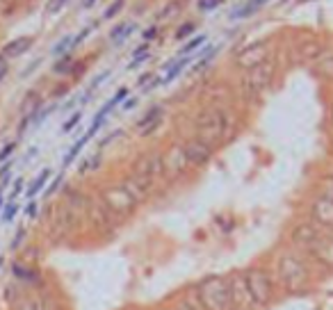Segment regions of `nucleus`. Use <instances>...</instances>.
<instances>
[{
    "label": "nucleus",
    "instance_id": "27",
    "mask_svg": "<svg viewBox=\"0 0 333 310\" xmlns=\"http://www.w3.org/2000/svg\"><path fill=\"white\" fill-rule=\"evenodd\" d=\"M205 41V37H194L192 41H189V44H185L183 48H180V55H189V53H194V50L199 48L201 44H203Z\"/></svg>",
    "mask_w": 333,
    "mask_h": 310
},
{
    "label": "nucleus",
    "instance_id": "45",
    "mask_svg": "<svg viewBox=\"0 0 333 310\" xmlns=\"http://www.w3.org/2000/svg\"><path fill=\"white\" fill-rule=\"evenodd\" d=\"M149 80H153V75H151V73H144V75L140 78V84H146Z\"/></svg>",
    "mask_w": 333,
    "mask_h": 310
},
{
    "label": "nucleus",
    "instance_id": "1",
    "mask_svg": "<svg viewBox=\"0 0 333 310\" xmlns=\"http://www.w3.org/2000/svg\"><path fill=\"white\" fill-rule=\"evenodd\" d=\"M194 301L201 310H233L226 276H205L194 285Z\"/></svg>",
    "mask_w": 333,
    "mask_h": 310
},
{
    "label": "nucleus",
    "instance_id": "20",
    "mask_svg": "<svg viewBox=\"0 0 333 310\" xmlns=\"http://www.w3.org/2000/svg\"><path fill=\"white\" fill-rule=\"evenodd\" d=\"M133 30H137V25H135V23H121V25H117V28L109 32V39L115 41V44H124V41L133 35Z\"/></svg>",
    "mask_w": 333,
    "mask_h": 310
},
{
    "label": "nucleus",
    "instance_id": "11",
    "mask_svg": "<svg viewBox=\"0 0 333 310\" xmlns=\"http://www.w3.org/2000/svg\"><path fill=\"white\" fill-rule=\"evenodd\" d=\"M183 146V153L185 158H187L189 167H203V164L210 162V158H212V146H208V144H203L201 139H189V142L180 144Z\"/></svg>",
    "mask_w": 333,
    "mask_h": 310
},
{
    "label": "nucleus",
    "instance_id": "22",
    "mask_svg": "<svg viewBox=\"0 0 333 310\" xmlns=\"http://www.w3.org/2000/svg\"><path fill=\"white\" fill-rule=\"evenodd\" d=\"M317 55H319V44H317V41H306V44H301L297 48V57L301 59V62L315 59Z\"/></svg>",
    "mask_w": 333,
    "mask_h": 310
},
{
    "label": "nucleus",
    "instance_id": "30",
    "mask_svg": "<svg viewBox=\"0 0 333 310\" xmlns=\"http://www.w3.org/2000/svg\"><path fill=\"white\" fill-rule=\"evenodd\" d=\"M180 7H183V3H180V0H174V3H171V5H167L164 7V12L160 16H162V19H167V16H176L180 12Z\"/></svg>",
    "mask_w": 333,
    "mask_h": 310
},
{
    "label": "nucleus",
    "instance_id": "4",
    "mask_svg": "<svg viewBox=\"0 0 333 310\" xmlns=\"http://www.w3.org/2000/svg\"><path fill=\"white\" fill-rule=\"evenodd\" d=\"M274 73H276V62L272 57H267L265 62L256 64L254 69H249L247 75L242 80V89L247 96H260L265 89L272 84Z\"/></svg>",
    "mask_w": 333,
    "mask_h": 310
},
{
    "label": "nucleus",
    "instance_id": "13",
    "mask_svg": "<svg viewBox=\"0 0 333 310\" xmlns=\"http://www.w3.org/2000/svg\"><path fill=\"white\" fill-rule=\"evenodd\" d=\"M269 55V48L267 44H251L249 48H244L242 53L235 57V62H238L240 69H254L256 64H260V62H265Z\"/></svg>",
    "mask_w": 333,
    "mask_h": 310
},
{
    "label": "nucleus",
    "instance_id": "5",
    "mask_svg": "<svg viewBox=\"0 0 333 310\" xmlns=\"http://www.w3.org/2000/svg\"><path fill=\"white\" fill-rule=\"evenodd\" d=\"M244 278H247L249 292H251L258 308L260 305H267L274 299V281L267 269H263V267H249L244 271Z\"/></svg>",
    "mask_w": 333,
    "mask_h": 310
},
{
    "label": "nucleus",
    "instance_id": "9",
    "mask_svg": "<svg viewBox=\"0 0 333 310\" xmlns=\"http://www.w3.org/2000/svg\"><path fill=\"white\" fill-rule=\"evenodd\" d=\"M187 169L189 162L185 158L180 144H174V146L167 148V153H162V171L167 178H180L187 173Z\"/></svg>",
    "mask_w": 333,
    "mask_h": 310
},
{
    "label": "nucleus",
    "instance_id": "23",
    "mask_svg": "<svg viewBox=\"0 0 333 310\" xmlns=\"http://www.w3.org/2000/svg\"><path fill=\"white\" fill-rule=\"evenodd\" d=\"M89 139H91V137H89V135H85V137H80V139H78V142H75V144H73V146H71V151H69V153H66V158H64V167H69V164H71V162H73V160H75V158H78V153H80V151H82V148H85V144H87V142H89Z\"/></svg>",
    "mask_w": 333,
    "mask_h": 310
},
{
    "label": "nucleus",
    "instance_id": "43",
    "mask_svg": "<svg viewBox=\"0 0 333 310\" xmlns=\"http://www.w3.org/2000/svg\"><path fill=\"white\" fill-rule=\"evenodd\" d=\"M25 212H28V217H35V215H37V201H30V203H28V210H25Z\"/></svg>",
    "mask_w": 333,
    "mask_h": 310
},
{
    "label": "nucleus",
    "instance_id": "32",
    "mask_svg": "<svg viewBox=\"0 0 333 310\" xmlns=\"http://www.w3.org/2000/svg\"><path fill=\"white\" fill-rule=\"evenodd\" d=\"M174 310H201V308H199V303L192 301V299H180Z\"/></svg>",
    "mask_w": 333,
    "mask_h": 310
},
{
    "label": "nucleus",
    "instance_id": "37",
    "mask_svg": "<svg viewBox=\"0 0 333 310\" xmlns=\"http://www.w3.org/2000/svg\"><path fill=\"white\" fill-rule=\"evenodd\" d=\"M219 3H221V0H201V3H199V10H201V12H205V10H214V7H217Z\"/></svg>",
    "mask_w": 333,
    "mask_h": 310
},
{
    "label": "nucleus",
    "instance_id": "26",
    "mask_svg": "<svg viewBox=\"0 0 333 310\" xmlns=\"http://www.w3.org/2000/svg\"><path fill=\"white\" fill-rule=\"evenodd\" d=\"M14 276H19L21 281H37V274L30 269H25L21 265H14Z\"/></svg>",
    "mask_w": 333,
    "mask_h": 310
},
{
    "label": "nucleus",
    "instance_id": "35",
    "mask_svg": "<svg viewBox=\"0 0 333 310\" xmlns=\"http://www.w3.org/2000/svg\"><path fill=\"white\" fill-rule=\"evenodd\" d=\"M64 5H66V0H50L48 5H46V12H48V14H57Z\"/></svg>",
    "mask_w": 333,
    "mask_h": 310
},
{
    "label": "nucleus",
    "instance_id": "49",
    "mask_svg": "<svg viewBox=\"0 0 333 310\" xmlns=\"http://www.w3.org/2000/svg\"><path fill=\"white\" fill-rule=\"evenodd\" d=\"M3 3H7V5H10V3H16V0H3Z\"/></svg>",
    "mask_w": 333,
    "mask_h": 310
},
{
    "label": "nucleus",
    "instance_id": "14",
    "mask_svg": "<svg viewBox=\"0 0 333 310\" xmlns=\"http://www.w3.org/2000/svg\"><path fill=\"white\" fill-rule=\"evenodd\" d=\"M310 258H313L315 262H319V265H326L333 269V237H326V235H319L317 242H315L313 246H310L308 251Z\"/></svg>",
    "mask_w": 333,
    "mask_h": 310
},
{
    "label": "nucleus",
    "instance_id": "8",
    "mask_svg": "<svg viewBox=\"0 0 333 310\" xmlns=\"http://www.w3.org/2000/svg\"><path fill=\"white\" fill-rule=\"evenodd\" d=\"M315 226L333 228V182H328L326 187L322 189L317 198H315L313 208H310Z\"/></svg>",
    "mask_w": 333,
    "mask_h": 310
},
{
    "label": "nucleus",
    "instance_id": "40",
    "mask_svg": "<svg viewBox=\"0 0 333 310\" xmlns=\"http://www.w3.org/2000/svg\"><path fill=\"white\" fill-rule=\"evenodd\" d=\"M60 185H62V176H57V178H55V180H53V182H50V185H48V189H46V194H53L55 189L60 187Z\"/></svg>",
    "mask_w": 333,
    "mask_h": 310
},
{
    "label": "nucleus",
    "instance_id": "33",
    "mask_svg": "<svg viewBox=\"0 0 333 310\" xmlns=\"http://www.w3.org/2000/svg\"><path fill=\"white\" fill-rule=\"evenodd\" d=\"M53 71H55V73H66V71H71V57H69V55H66L62 62H57V64L53 66Z\"/></svg>",
    "mask_w": 333,
    "mask_h": 310
},
{
    "label": "nucleus",
    "instance_id": "24",
    "mask_svg": "<svg viewBox=\"0 0 333 310\" xmlns=\"http://www.w3.org/2000/svg\"><path fill=\"white\" fill-rule=\"evenodd\" d=\"M187 62H189V59H180V62H176L174 66H169V71H167V75H164V78L160 80V82H162V84H167V82H171V80H176V75H178L180 71H183L185 66H187Z\"/></svg>",
    "mask_w": 333,
    "mask_h": 310
},
{
    "label": "nucleus",
    "instance_id": "46",
    "mask_svg": "<svg viewBox=\"0 0 333 310\" xmlns=\"http://www.w3.org/2000/svg\"><path fill=\"white\" fill-rule=\"evenodd\" d=\"M0 69H5V55L0 53Z\"/></svg>",
    "mask_w": 333,
    "mask_h": 310
},
{
    "label": "nucleus",
    "instance_id": "12",
    "mask_svg": "<svg viewBox=\"0 0 333 310\" xmlns=\"http://www.w3.org/2000/svg\"><path fill=\"white\" fill-rule=\"evenodd\" d=\"M319 235H322V233H319V226H315V224H299V226L292 228L290 240H292V244L299 246L301 251H308L310 246L317 242Z\"/></svg>",
    "mask_w": 333,
    "mask_h": 310
},
{
    "label": "nucleus",
    "instance_id": "21",
    "mask_svg": "<svg viewBox=\"0 0 333 310\" xmlns=\"http://www.w3.org/2000/svg\"><path fill=\"white\" fill-rule=\"evenodd\" d=\"M48 178H50V169H44V171H41L39 176H37L35 180L30 182V187H28L25 196H28V198H35L37 194H39L41 189H44V185H46V182H48Z\"/></svg>",
    "mask_w": 333,
    "mask_h": 310
},
{
    "label": "nucleus",
    "instance_id": "36",
    "mask_svg": "<svg viewBox=\"0 0 333 310\" xmlns=\"http://www.w3.org/2000/svg\"><path fill=\"white\" fill-rule=\"evenodd\" d=\"M80 119H82V112H75L73 117H71L69 121H66L64 126H62V130H64V133H69L71 128H75V126H78V121H80Z\"/></svg>",
    "mask_w": 333,
    "mask_h": 310
},
{
    "label": "nucleus",
    "instance_id": "3",
    "mask_svg": "<svg viewBox=\"0 0 333 310\" xmlns=\"http://www.w3.org/2000/svg\"><path fill=\"white\" fill-rule=\"evenodd\" d=\"M276 276L288 292H303L310 283V269L306 260L294 251H283L276 258Z\"/></svg>",
    "mask_w": 333,
    "mask_h": 310
},
{
    "label": "nucleus",
    "instance_id": "50",
    "mask_svg": "<svg viewBox=\"0 0 333 310\" xmlns=\"http://www.w3.org/2000/svg\"><path fill=\"white\" fill-rule=\"evenodd\" d=\"M158 310H174V308H167V305H164V308H158Z\"/></svg>",
    "mask_w": 333,
    "mask_h": 310
},
{
    "label": "nucleus",
    "instance_id": "28",
    "mask_svg": "<svg viewBox=\"0 0 333 310\" xmlns=\"http://www.w3.org/2000/svg\"><path fill=\"white\" fill-rule=\"evenodd\" d=\"M69 48H73V37H64L60 44H55L53 55H62V53H66Z\"/></svg>",
    "mask_w": 333,
    "mask_h": 310
},
{
    "label": "nucleus",
    "instance_id": "39",
    "mask_svg": "<svg viewBox=\"0 0 333 310\" xmlns=\"http://www.w3.org/2000/svg\"><path fill=\"white\" fill-rule=\"evenodd\" d=\"M107 75H109V71H105V73H100V75H98V78H96V80H94V82H91V87H89V94H91V91H94V89H96V87H98V84H100V82H105V80H107Z\"/></svg>",
    "mask_w": 333,
    "mask_h": 310
},
{
    "label": "nucleus",
    "instance_id": "48",
    "mask_svg": "<svg viewBox=\"0 0 333 310\" xmlns=\"http://www.w3.org/2000/svg\"><path fill=\"white\" fill-rule=\"evenodd\" d=\"M0 210H3V194H0Z\"/></svg>",
    "mask_w": 333,
    "mask_h": 310
},
{
    "label": "nucleus",
    "instance_id": "47",
    "mask_svg": "<svg viewBox=\"0 0 333 310\" xmlns=\"http://www.w3.org/2000/svg\"><path fill=\"white\" fill-rule=\"evenodd\" d=\"M94 3H96V0H85L82 5H85V7H91V5H94Z\"/></svg>",
    "mask_w": 333,
    "mask_h": 310
},
{
    "label": "nucleus",
    "instance_id": "18",
    "mask_svg": "<svg viewBox=\"0 0 333 310\" xmlns=\"http://www.w3.org/2000/svg\"><path fill=\"white\" fill-rule=\"evenodd\" d=\"M265 3H269V0H247L244 5H240L235 12H231V19L238 21V19H247V16L256 14V12L260 10V7L265 5Z\"/></svg>",
    "mask_w": 333,
    "mask_h": 310
},
{
    "label": "nucleus",
    "instance_id": "7",
    "mask_svg": "<svg viewBox=\"0 0 333 310\" xmlns=\"http://www.w3.org/2000/svg\"><path fill=\"white\" fill-rule=\"evenodd\" d=\"M229 290H231V301H233V310H256L254 296L249 292L247 278H244V271H235L229 276Z\"/></svg>",
    "mask_w": 333,
    "mask_h": 310
},
{
    "label": "nucleus",
    "instance_id": "41",
    "mask_svg": "<svg viewBox=\"0 0 333 310\" xmlns=\"http://www.w3.org/2000/svg\"><path fill=\"white\" fill-rule=\"evenodd\" d=\"M21 189H23V178H16V182H14V192H12V198L19 196Z\"/></svg>",
    "mask_w": 333,
    "mask_h": 310
},
{
    "label": "nucleus",
    "instance_id": "10",
    "mask_svg": "<svg viewBox=\"0 0 333 310\" xmlns=\"http://www.w3.org/2000/svg\"><path fill=\"white\" fill-rule=\"evenodd\" d=\"M133 176H137V178H142V180H146V182L153 185L158 178L164 176V171H162V155H160V153H146V155H142V158L135 162Z\"/></svg>",
    "mask_w": 333,
    "mask_h": 310
},
{
    "label": "nucleus",
    "instance_id": "6",
    "mask_svg": "<svg viewBox=\"0 0 333 310\" xmlns=\"http://www.w3.org/2000/svg\"><path fill=\"white\" fill-rule=\"evenodd\" d=\"M100 201H103V205L107 208L109 215L115 217V222L130 217L135 212V208H137L135 198L126 192L124 185H119V187H107L103 192V196H100Z\"/></svg>",
    "mask_w": 333,
    "mask_h": 310
},
{
    "label": "nucleus",
    "instance_id": "19",
    "mask_svg": "<svg viewBox=\"0 0 333 310\" xmlns=\"http://www.w3.org/2000/svg\"><path fill=\"white\" fill-rule=\"evenodd\" d=\"M16 310H50V303L44 296H23V299L16 303Z\"/></svg>",
    "mask_w": 333,
    "mask_h": 310
},
{
    "label": "nucleus",
    "instance_id": "16",
    "mask_svg": "<svg viewBox=\"0 0 333 310\" xmlns=\"http://www.w3.org/2000/svg\"><path fill=\"white\" fill-rule=\"evenodd\" d=\"M124 189L135 198V203H142V201H146V198H149L153 185H151V182H146V180H142V178H137V176H128L124 180Z\"/></svg>",
    "mask_w": 333,
    "mask_h": 310
},
{
    "label": "nucleus",
    "instance_id": "25",
    "mask_svg": "<svg viewBox=\"0 0 333 310\" xmlns=\"http://www.w3.org/2000/svg\"><path fill=\"white\" fill-rule=\"evenodd\" d=\"M317 71H319V75H324L326 80H333V55L331 57H324L322 62H319Z\"/></svg>",
    "mask_w": 333,
    "mask_h": 310
},
{
    "label": "nucleus",
    "instance_id": "42",
    "mask_svg": "<svg viewBox=\"0 0 333 310\" xmlns=\"http://www.w3.org/2000/svg\"><path fill=\"white\" fill-rule=\"evenodd\" d=\"M155 35H158V28H155V25H151V28L144 32V39H153Z\"/></svg>",
    "mask_w": 333,
    "mask_h": 310
},
{
    "label": "nucleus",
    "instance_id": "31",
    "mask_svg": "<svg viewBox=\"0 0 333 310\" xmlns=\"http://www.w3.org/2000/svg\"><path fill=\"white\" fill-rule=\"evenodd\" d=\"M121 7H124V0H115V3L107 7V12L103 14V19H112V16H117L121 12Z\"/></svg>",
    "mask_w": 333,
    "mask_h": 310
},
{
    "label": "nucleus",
    "instance_id": "29",
    "mask_svg": "<svg viewBox=\"0 0 333 310\" xmlns=\"http://www.w3.org/2000/svg\"><path fill=\"white\" fill-rule=\"evenodd\" d=\"M16 212H19V203L10 201V203H7V208H5V212H3V222H5V224H10L12 219H14V217H16Z\"/></svg>",
    "mask_w": 333,
    "mask_h": 310
},
{
    "label": "nucleus",
    "instance_id": "38",
    "mask_svg": "<svg viewBox=\"0 0 333 310\" xmlns=\"http://www.w3.org/2000/svg\"><path fill=\"white\" fill-rule=\"evenodd\" d=\"M14 148H16V144H7V146L0 151V162H5V160L10 158L12 153H14Z\"/></svg>",
    "mask_w": 333,
    "mask_h": 310
},
{
    "label": "nucleus",
    "instance_id": "2",
    "mask_svg": "<svg viewBox=\"0 0 333 310\" xmlns=\"http://www.w3.org/2000/svg\"><path fill=\"white\" fill-rule=\"evenodd\" d=\"M233 130V119L226 110L219 108H208L196 117V139H201L208 146H217L221 144Z\"/></svg>",
    "mask_w": 333,
    "mask_h": 310
},
{
    "label": "nucleus",
    "instance_id": "44",
    "mask_svg": "<svg viewBox=\"0 0 333 310\" xmlns=\"http://www.w3.org/2000/svg\"><path fill=\"white\" fill-rule=\"evenodd\" d=\"M135 105H137V98H128V100L124 103V108H126V110H130V108H135Z\"/></svg>",
    "mask_w": 333,
    "mask_h": 310
},
{
    "label": "nucleus",
    "instance_id": "15",
    "mask_svg": "<svg viewBox=\"0 0 333 310\" xmlns=\"http://www.w3.org/2000/svg\"><path fill=\"white\" fill-rule=\"evenodd\" d=\"M160 121H162V105H153V108L146 110V114L140 119V121L135 123V130H137L140 137H149V135H153V130L160 126Z\"/></svg>",
    "mask_w": 333,
    "mask_h": 310
},
{
    "label": "nucleus",
    "instance_id": "34",
    "mask_svg": "<svg viewBox=\"0 0 333 310\" xmlns=\"http://www.w3.org/2000/svg\"><path fill=\"white\" fill-rule=\"evenodd\" d=\"M194 32V23H183L178 28V32H176V39H185V37H189Z\"/></svg>",
    "mask_w": 333,
    "mask_h": 310
},
{
    "label": "nucleus",
    "instance_id": "17",
    "mask_svg": "<svg viewBox=\"0 0 333 310\" xmlns=\"http://www.w3.org/2000/svg\"><path fill=\"white\" fill-rule=\"evenodd\" d=\"M30 46H32V37H19V39L10 41V44L5 46L3 55H5V57H19V55H23Z\"/></svg>",
    "mask_w": 333,
    "mask_h": 310
}]
</instances>
